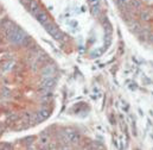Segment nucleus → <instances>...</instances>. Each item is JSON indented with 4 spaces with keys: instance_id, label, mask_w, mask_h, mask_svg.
Returning a JSON list of instances; mask_svg holds the SVG:
<instances>
[{
    "instance_id": "obj_1",
    "label": "nucleus",
    "mask_w": 153,
    "mask_h": 150,
    "mask_svg": "<svg viewBox=\"0 0 153 150\" xmlns=\"http://www.w3.org/2000/svg\"><path fill=\"white\" fill-rule=\"evenodd\" d=\"M45 26H47L48 32L51 35V36H52L53 38H56V39H61V38H62V33H61L59 29L57 28L56 25H53V24H49V23H48Z\"/></svg>"
},
{
    "instance_id": "obj_2",
    "label": "nucleus",
    "mask_w": 153,
    "mask_h": 150,
    "mask_svg": "<svg viewBox=\"0 0 153 150\" xmlns=\"http://www.w3.org/2000/svg\"><path fill=\"white\" fill-rule=\"evenodd\" d=\"M64 138L69 143H77L78 139H80V135L73 130H68L64 132Z\"/></svg>"
},
{
    "instance_id": "obj_3",
    "label": "nucleus",
    "mask_w": 153,
    "mask_h": 150,
    "mask_svg": "<svg viewBox=\"0 0 153 150\" xmlns=\"http://www.w3.org/2000/svg\"><path fill=\"white\" fill-rule=\"evenodd\" d=\"M36 18H37V20H38L40 24H43L44 26H45V25L49 23V20H50L48 13L44 11V10H40V11L37 13V16H36Z\"/></svg>"
},
{
    "instance_id": "obj_4",
    "label": "nucleus",
    "mask_w": 153,
    "mask_h": 150,
    "mask_svg": "<svg viewBox=\"0 0 153 150\" xmlns=\"http://www.w3.org/2000/svg\"><path fill=\"white\" fill-rule=\"evenodd\" d=\"M50 116V111L47 110V109H44V110H40L37 114V120H44V119H47L48 117Z\"/></svg>"
},
{
    "instance_id": "obj_5",
    "label": "nucleus",
    "mask_w": 153,
    "mask_h": 150,
    "mask_svg": "<svg viewBox=\"0 0 153 150\" xmlns=\"http://www.w3.org/2000/svg\"><path fill=\"white\" fill-rule=\"evenodd\" d=\"M53 83H55V82H53L52 79H50V77H49V79H44L43 82H42V87L45 88V90H49L50 87L53 86Z\"/></svg>"
},
{
    "instance_id": "obj_6",
    "label": "nucleus",
    "mask_w": 153,
    "mask_h": 150,
    "mask_svg": "<svg viewBox=\"0 0 153 150\" xmlns=\"http://www.w3.org/2000/svg\"><path fill=\"white\" fill-rule=\"evenodd\" d=\"M140 18H141V20H150V18H151V14H150V11L148 10H142L141 12H140Z\"/></svg>"
},
{
    "instance_id": "obj_7",
    "label": "nucleus",
    "mask_w": 153,
    "mask_h": 150,
    "mask_svg": "<svg viewBox=\"0 0 153 150\" xmlns=\"http://www.w3.org/2000/svg\"><path fill=\"white\" fill-rule=\"evenodd\" d=\"M49 142H50V138H49V136H42L40 138H39V145L40 147H47L48 144H49Z\"/></svg>"
},
{
    "instance_id": "obj_8",
    "label": "nucleus",
    "mask_w": 153,
    "mask_h": 150,
    "mask_svg": "<svg viewBox=\"0 0 153 150\" xmlns=\"http://www.w3.org/2000/svg\"><path fill=\"white\" fill-rule=\"evenodd\" d=\"M128 6L133 8H140L141 7V0H129Z\"/></svg>"
},
{
    "instance_id": "obj_9",
    "label": "nucleus",
    "mask_w": 153,
    "mask_h": 150,
    "mask_svg": "<svg viewBox=\"0 0 153 150\" xmlns=\"http://www.w3.org/2000/svg\"><path fill=\"white\" fill-rule=\"evenodd\" d=\"M53 72H55V69H53L52 67H50V66H48L45 69L43 70V75L44 76H49V75H52Z\"/></svg>"
}]
</instances>
